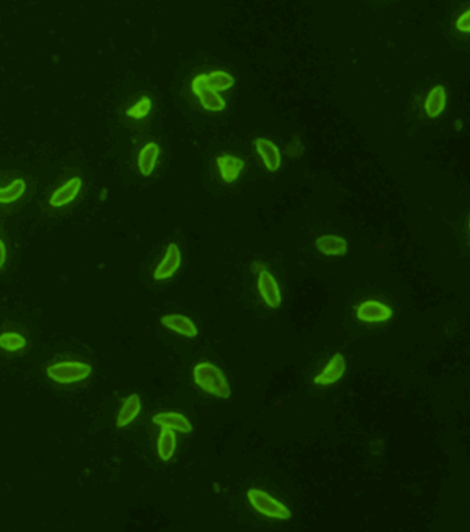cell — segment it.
Wrapping results in <instances>:
<instances>
[{"mask_svg": "<svg viewBox=\"0 0 470 532\" xmlns=\"http://www.w3.org/2000/svg\"><path fill=\"white\" fill-rule=\"evenodd\" d=\"M193 382L201 390L214 397L227 400L232 396L226 375L211 362H201L193 367Z\"/></svg>", "mask_w": 470, "mask_h": 532, "instance_id": "cell-1", "label": "cell"}, {"mask_svg": "<svg viewBox=\"0 0 470 532\" xmlns=\"http://www.w3.org/2000/svg\"><path fill=\"white\" fill-rule=\"evenodd\" d=\"M247 500L250 506L264 517L283 521L291 518V510L261 488H250L247 491Z\"/></svg>", "mask_w": 470, "mask_h": 532, "instance_id": "cell-2", "label": "cell"}, {"mask_svg": "<svg viewBox=\"0 0 470 532\" xmlns=\"http://www.w3.org/2000/svg\"><path fill=\"white\" fill-rule=\"evenodd\" d=\"M92 373V367L81 362H61L47 367V375L58 384L82 382Z\"/></svg>", "mask_w": 470, "mask_h": 532, "instance_id": "cell-3", "label": "cell"}, {"mask_svg": "<svg viewBox=\"0 0 470 532\" xmlns=\"http://www.w3.org/2000/svg\"><path fill=\"white\" fill-rule=\"evenodd\" d=\"M191 88H192V92L198 96L204 109L209 112H220L226 107L225 99L208 85L207 73L197 75L191 84Z\"/></svg>", "mask_w": 470, "mask_h": 532, "instance_id": "cell-4", "label": "cell"}, {"mask_svg": "<svg viewBox=\"0 0 470 532\" xmlns=\"http://www.w3.org/2000/svg\"><path fill=\"white\" fill-rule=\"evenodd\" d=\"M257 288H259V292H260L263 301L266 302V305L268 308L277 310V308L281 307L283 296H281L280 285H279V283L276 281V278L272 277V274L270 272L263 270V272L259 273Z\"/></svg>", "mask_w": 470, "mask_h": 532, "instance_id": "cell-5", "label": "cell"}, {"mask_svg": "<svg viewBox=\"0 0 470 532\" xmlns=\"http://www.w3.org/2000/svg\"><path fill=\"white\" fill-rule=\"evenodd\" d=\"M181 261H182V256H181V250H180L178 245L170 243L163 260L160 261L159 265H157V269L154 272V276H153L154 280L155 281H164V280L171 278L177 273V270L180 269Z\"/></svg>", "mask_w": 470, "mask_h": 532, "instance_id": "cell-6", "label": "cell"}, {"mask_svg": "<svg viewBox=\"0 0 470 532\" xmlns=\"http://www.w3.org/2000/svg\"><path fill=\"white\" fill-rule=\"evenodd\" d=\"M346 371V360L342 353H335L331 360L327 363L324 370L313 377V384L317 386H332L338 383L339 380L343 377Z\"/></svg>", "mask_w": 470, "mask_h": 532, "instance_id": "cell-7", "label": "cell"}, {"mask_svg": "<svg viewBox=\"0 0 470 532\" xmlns=\"http://www.w3.org/2000/svg\"><path fill=\"white\" fill-rule=\"evenodd\" d=\"M356 317L363 322H385L393 317V310L378 301H365L356 310Z\"/></svg>", "mask_w": 470, "mask_h": 532, "instance_id": "cell-8", "label": "cell"}, {"mask_svg": "<svg viewBox=\"0 0 470 532\" xmlns=\"http://www.w3.org/2000/svg\"><path fill=\"white\" fill-rule=\"evenodd\" d=\"M254 147L257 150L259 156L261 157L266 168L271 172L277 171L281 166V153L279 147L274 144L271 140L268 139H256L254 140Z\"/></svg>", "mask_w": 470, "mask_h": 532, "instance_id": "cell-9", "label": "cell"}, {"mask_svg": "<svg viewBox=\"0 0 470 532\" xmlns=\"http://www.w3.org/2000/svg\"><path fill=\"white\" fill-rule=\"evenodd\" d=\"M81 188H82V181L80 177H73L68 179L64 185H61L53 193V195L50 197V205L54 208H61L68 205L78 197V194L81 193Z\"/></svg>", "mask_w": 470, "mask_h": 532, "instance_id": "cell-10", "label": "cell"}, {"mask_svg": "<svg viewBox=\"0 0 470 532\" xmlns=\"http://www.w3.org/2000/svg\"><path fill=\"white\" fill-rule=\"evenodd\" d=\"M153 424L162 428H170L182 434L192 432V424L188 418L180 412H160L153 416Z\"/></svg>", "mask_w": 470, "mask_h": 532, "instance_id": "cell-11", "label": "cell"}, {"mask_svg": "<svg viewBox=\"0 0 470 532\" xmlns=\"http://www.w3.org/2000/svg\"><path fill=\"white\" fill-rule=\"evenodd\" d=\"M162 323L173 330L177 332L185 337H195L198 335V328L193 323V321L185 315L181 314H171V315H164L162 318Z\"/></svg>", "mask_w": 470, "mask_h": 532, "instance_id": "cell-12", "label": "cell"}, {"mask_svg": "<svg viewBox=\"0 0 470 532\" xmlns=\"http://www.w3.org/2000/svg\"><path fill=\"white\" fill-rule=\"evenodd\" d=\"M159 157H160V147L154 141L147 143L140 150L139 157H137V166H139V171L143 177H148L153 174Z\"/></svg>", "mask_w": 470, "mask_h": 532, "instance_id": "cell-13", "label": "cell"}, {"mask_svg": "<svg viewBox=\"0 0 470 532\" xmlns=\"http://www.w3.org/2000/svg\"><path fill=\"white\" fill-rule=\"evenodd\" d=\"M216 164L219 167L222 179L227 184L236 181L239 178L243 167H245V161L242 159L234 157V156H227V154L219 156L216 159Z\"/></svg>", "mask_w": 470, "mask_h": 532, "instance_id": "cell-14", "label": "cell"}, {"mask_svg": "<svg viewBox=\"0 0 470 532\" xmlns=\"http://www.w3.org/2000/svg\"><path fill=\"white\" fill-rule=\"evenodd\" d=\"M140 409H141V401L139 394H130L125 400L119 414H117V418H116L117 428H125L129 424H132L136 420V416L140 414Z\"/></svg>", "mask_w": 470, "mask_h": 532, "instance_id": "cell-15", "label": "cell"}, {"mask_svg": "<svg viewBox=\"0 0 470 532\" xmlns=\"http://www.w3.org/2000/svg\"><path fill=\"white\" fill-rule=\"evenodd\" d=\"M446 106V91L442 85H437L428 92V96L425 99V112L429 118H438L442 115Z\"/></svg>", "mask_w": 470, "mask_h": 532, "instance_id": "cell-16", "label": "cell"}, {"mask_svg": "<svg viewBox=\"0 0 470 532\" xmlns=\"http://www.w3.org/2000/svg\"><path fill=\"white\" fill-rule=\"evenodd\" d=\"M315 247L325 256H345L347 240L336 235H324L315 240Z\"/></svg>", "mask_w": 470, "mask_h": 532, "instance_id": "cell-17", "label": "cell"}, {"mask_svg": "<svg viewBox=\"0 0 470 532\" xmlns=\"http://www.w3.org/2000/svg\"><path fill=\"white\" fill-rule=\"evenodd\" d=\"M177 447V438L175 431L170 428H163L159 441H157V453H159L160 459L163 462H168L175 452Z\"/></svg>", "mask_w": 470, "mask_h": 532, "instance_id": "cell-18", "label": "cell"}, {"mask_svg": "<svg viewBox=\"0 0 470 532\" xmlns=\"http://www.w3.org/2000/svg\"><path fill=\"white\" fill-rule=\"evenodd\" d=\"M26 182L21 178L13 179L8 186L0 188V204H12L23 197Z\"/></svg>", "mask_w": 470, "mask_h": 532, "instance_id": "cell-19", "label": "cell"}, {"mask_svg": "<svg viewBox=\"0 0 470 532\" xmlns=\"http://www.w3.org/2000/svg\"><path fill=\"white\" fill-rule=\"evenodd\" d=\"M207 82L214 91L222 92V91H227L234 85V78L230 73L216 69L207 73Z\"/></svg>", "mask_w": 470, "mask_h": 532, "instance_id": "cell-20", "label": "cell"}, {"mask_svg": "<svg viewBox=\"0 0 470 532\" xmlns=\"http://www.w3.org/2000/svg\"><path fill=\"white\" fill-rule=\"evenodd\" d=\"M26 339L17 332H5L0 335V348L8 352H17L24 349Z\"/></svg>", "mask_w": 470, "mask_h": 532, "instance_id": "cell-21", "label": "cell"}, {"mask_svg": "<svg viewBox=\"0 0 470 532\" xmlns=\"http://www.w3.org/2000/svg\"><path fill=\"white\" fill-rule=\"evenodd\" d=\"M151 110V100L148 96H141L139 102L132 105L128 110L126 115L132 119H144Z\"/></svg>", "mask_w": 470, "mask_h": 532, "instance_id": "cell-22", "label": "cell"}, {"mask_svg": "<svg viewBox=\"0 0 470 532\" xmlns=\"http://www.w3.org/2000/svg\"><path fill=\"white\" fill-rule=\"evenodd\" d=\"M456 28L462 33H469L470 31V12L466 10L463 15L459 16L456 20Z\"/></svg>", "mask_w": 470, "mask_h": 532, "instance_id": "cell-23", "label": "cell"}, {"mask_svg": "<svg viewBox=\"0 0 470 532\" xmlns=\"http://www.w3.org/2000/svg\"><path fill=\"white\" fill-rule=\"evenodd\" d=\"M5 261H6V246L3 240L0 239V270H2V267L5 265Z\"/></svg>", "mask_w": 470, "mask_h": 532, "instance_id": "cell-24", "label": "cell"}, {"mask_svg": "<svg viewBox=\"0 0 470 532\" xmlns=\"http://www.w3.org/2000/svg\"><path fill=\"white\" fill-rule=\"evenodd\" d=\"M252 269H253L256 273H260V272L266 270V265H263V264H260V263H253Z\"/></svg>", "mask_w": 470, "mask_h": 532, "instance_id": "cell-25", "label": "cell"}]
</instances>
